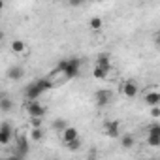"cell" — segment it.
<instances>
[{"label": "cell", "instance_id": "3957f363", "mask_svg": "<svg viewBox=\"0 0 160 160\" xmlns=\"http://www.w3.org/2000/svg\"><path fill=\"white\" fill-rule=\"evenodd\" d=\"M25 109H27V113H28L30 119H43L45 113H47L45 106H43L40 100H28V102L25 104Z\"/></svg>", "mask_w": 160, "mask_h": 160}, {"label": "cell", "instance_id": "5b68a950", "mask_svg": "<svg viewBox=\"0 0 160 160\" xmlns=\"http://www.w3.org/2000/svg\"><path fill=\"white\" fill-rule=\"evenodd\" d=\"M147 143H149L151 147H160V124H158V122H152V124L149 126Z\"/></svg>", "mask_w": 160, "mask_h": 160}, {"label": "cell", "instance_id": "6da1fadb", "mask_svg": "<svg viewBox=\"0 0 160 160\" xmlns=\"http://www.w3.org/2000/svg\"><path fill=\"white\" fill-rule=\"evenodd\" d=\"M51 91V85L47 83V79L42 77V79H36V81H32L27 89H25V96L27 100H40V96L43 92Z\"/></svg>", "mask_w": 160, "mask_h": 160}, {"label": "cell", "instance_id": "7a4b0ae2", "mask_svg": "<svg viewBox=\"0 0 160 160\" xmlns=\"http://www.w3.org/2000/svg\"><path fill=\"white\" fill-rule=\"evenodd\" d=\"M57 66H60V68L64 70V73H66L68 79H73V77L79 75V68H81V62H79L77 58H64V60H60Z\"/></svg>", "mask_w": 160, "mask_h": 160}, {"label": "cell", "instance_id": "8fae6325", "mask_svg": "<svg viewBox=\"0 0 160 160\" xmlns=\"http://www.w3.org/2000/svg\"><path fill=\"white\" fill-rule=\"evenodd\" d=\"M10 51L13 55H27L28 53V45L23 40H12L10 42Z\"/></svg>", "mask_w": 160, "mask_h": 160}, {"label": "cell", "instance_id": "7402d4cb", "mask_svg": "<svg viewBox=\"0 0 160 160\" xmlns=\"http://www.w3.org/2000/svg\"><path fill=\"white\" fill-rule=\"evenodd\" d=\"M43 124V119H30V126L32 128H42Z\"/></svg>", "mask_w": 160, "mask_h": 160}, {"label": "cell", "instance_id": "603a6c76", "mask_svg": "<svg viewBox=\"0 0 160 160\" xmlns=\"http://www.w3.org/2000/svg\"><path fill=\"white\" fill-rule=\"evenodd\" d=\"M151 117H152V119H158V117H160V108H158V106L151 108Z\"/></svg>", "mask_w": 160, "mask_h": 160}, {"label": "cell", "instance_id": "277c9868", "mask_svg": "<svg viewBox=\"0 0 160 160\" xmlns=\"http://www.w3.org/2000/svg\"><path fill=\"white\" fill-rule=\"evenodd\" d=\"M13 136H15L13 126H12L8 121H4L2 124H0V145H8V143L13 139Z\"/></svg>", "mask_w": 160, "mask_h": 160}, {"label": "cell", "instance_id": "8992f818", "mask_svg": "<svg viewBox=\"0 0 160 160\" xmlns=\"http://www.w3.org/2000/svg\"><path fill=\"white\" fill-rule=\"evenodd\" d=\"M143 100H145V104H147V106H151V108L158 106V104H160V91H158L156 87L147 89V91L143 92Z\"/></svg>", "mask_w": 160, "mask_h": 160}, {"label": "cell", "instance_id": "7c38bea8", "mask_svg": "<svg viewBox=\"0 0 160 160\" xmlns=\"http://www.w3.org/2000/svg\"><path fill=\"white\" fill-rule=\"evenodd\" d=\"M17 138V152L15 154H19V156H25L27 152H28V138L27 136H15Z\"/></svg>", "mask_w": 160, "mask_h": 160}, {"label": "cell", "instance_id": "44dd1931", "mask_svg": "<svg viewBox=\"0 0 160 160\" xmlns=\"http://www.w3.org/2000/svg\"><path fill=\"white\" fill-rule=\"evenodd\" d=\"M79 147H81V139H73V141H70V143L66 145L68 151H77Z\"/></svg>", "mask_w": 160, "mask_h": 160}, {"label": "cell", "instance_id": "52a82bcc", "mask_svg": "<svg viewBox=\"0 0 160 160\" xmlns=\"http://www.w3.org/2000/svg\"><path fill=\"white\" fill-rule=\"evenodd\" d=\"M138 92H139V87H138L136 81H130V79H128V81H124L121 85V94L126 96V98H136Z\"/></svg>", "mask_w": 160, "mask_h": 160}, {"label": "cell", "instance_id": "2e32d148", "mask_svg": "<svg viewBox=\"0 0 160 160\" xmlns=\"http://www.w3.org/2000/svg\"><path fill=\"white\" fill-rule=\"evenodd\" d=\"M43 136H45L43 128H30V132H28V139L30 141H42Z\"/></svg>", "mask_w": 160, "mask_h": 160}, {"label": "cell", "instance_id": "30bf717a", "mask_svg": "<svg viewBox=\"0 0 160 160\" xmlns=\"http://www.w3.org/2000/svg\"><path fill=\"white\" fill-rule=\"evenodd\" d=\"M73 139H79V132H77V128H73V126H66V128L60 132V141H62L64 145H68V143L73 141Z\"/></svg>", "mask_w": 160, "mask_h": 160}, {"label": "cell", "instance_id": "4fadbf2b", "mask_svg": "<svg viewBox=\"0 0 160 160\" xmlns=\"http://www.w3.org/2000/svg\"><path fill=\"white\" fill-rule=\"evenodd\" d=\"M12 109H13V100H12L8 94L0 92V111L8 113V111H12Z\"/></svg>", "mask_w": 160, "mask_h": 160}, {"label": "cell", "instance_id": "ac0fdd59", "mask_svg": "<svg viewBox=\"0 0 160 160\" xmlns=\"http://www.w3.org/2000/svg\"><path fill=\"white\" fill-rule=\"evenodd\" d=\"M89 27H91V30H94V32H100V30H102V27H104V21H102V17H98V15L91 17V21H89Z\"/></svg>", "mask_w": 160, "mask_h": 160}, {"label": "cell", "instance_id": "9c48e42d", "mask_svg": "<svg viewBox=\"0 0 160 160\" xmlns=\"http://www.w3.org/2000/svg\"><path fill=\"white\" fill-rule=\"evenodd\" d=\"M104 134L109 138H119L121 136V124L119 121H104Z\"/></svg>", "mask_w": 160, "mask_h": 160}, {"label": "cell", "instance_id": "9a60e30c", "mask_svg": "<svg viewBox=\"0 0 160 160\" xmlns=\"http://www.w3.org/2000/svg\"><path fill=\"white\" fill-rule=\"evenodd\" d=\"M25 75V68L23 66H12L8 70V77L12 79V81H17V79H21Z\"/></svg>", "mask_w": 160, "mask_h": 160}, {"label": "cell", "instance_id": "cb8c5ba5", "mask_svg": "<svg viewBox=\"0 0 160 160\" xmlns=\"http://www.w3.org/2000/svg\"><path fill=\"white\" fill-rule=\"evenodd\" d=\"M0 160H23V156H19V154H15V152H12L10 156H4V158H0Z\"/></svg>", "mask_w": 160, "mask_h": 160}, {"label": "cell", "instance_id": "4316f807", "mask_svg": "<svg viewBox=\"0 0 160 160\" xmlns=\"http://www.w3.org/2000/svg\"><path fill=\"white\" fill-rule=\"evenodd\" d=\"M2 8H4V2H0V10H2Z\"/></svg>", "mask_w": 160, "mask_h": 160}, {"label": "cell", "instance_id": "d6986e66", "mask_svg": "<svg viewBox=\"0 0 160 160\" xmlns=\"http://www.w3.org/2000/svg\"><path fill=\"white\" fill-rule=\"evenodd\" d=\"M109 72H111V70H104V68H100V66H94V70H92V75H94L96 79H106Z\"/></svg>", "mask_w": 160, "mask_h": 160}, {"label": "cell", "instance_id": "ffe728a7", "mask_svg": "<svg viewBox=\"0 0 160 160\" xmlns=\"http://www.w3.org/2000/svg\"><path fill=\"white\" fill-rule=\"evenodd\" d=\"M66 126H68V124H66V121H64V119H57V121H53V128H55L58 134H60Z\"/></svg>", "mask_w": 160, "mask_h": 160}, {"label": "cell", "instance_id": "484cf974", "mask_svg": "<svg viewBox=\"0 0 160 160\" xmlns=\"http://www.w3.org/2000/svg\"><path fill=\"white\" fill-rule=\"evenodd\" d=\"M2 38H4V32H2V30H0V42H2Z\"/></svg>", "mask_w": 160, "mask_h": 160}, {"label": "cell", "instance_id": "ba28073f", "mask_svg": "<svg viewBox=\"0 0 160 160\" xmlns=\"http://www.w3.org/2000/svg\"><path fill=\"white\" fill-rule=\"evenodd\" d=\"M111 91L109 89H98L96 92H94V100H96V106L98 108H104V106H108L109 102H111Z\"/></svg>", "mask_w": 160, "mask_h": 160}, {"label": "cell", "instance_id": "d4e9b609", "mask_svg": "<svg viewBox=\"0 0 160 160\" xmlns=\"http://www.w3.org/2000/svg\"><path fill=\"white\" fill-rule=\"evenodd\" d=\"M87 160H98V154H96V149H91L89 154H87Z\"/></svg>", "mask_w": 160, "mask_h": 160}, {"label": "cell", "instance_id": "5bb4252c", "mask_svg": "<svg viewBox=\"0 0 160 160\" xmlns=\"http://www.w3.org/2000/svg\"><path fill=\"white\" fill-rule=\"evenodd\" d=\"M96 66H100L104 70H111V57H109V53H100L96 57Z\"/></svg>", "mask_w": 160, "mask_h": 160}, {"label": "cell", "instance_id": "e0dca14e", "mask_svg": "<svg viewBox=\"0 0 160 160\" xmlns=\"http://www.w3.org/2000/svg\"><path fill=\"white\" fill-rule=\"evenodd\" d=\"M119 138H121V145L124 149H132L136 145V138L132 134H124V136H119Z\"/></svg>", "mask_w": 160, "mask_h": 160}]
</instances>
